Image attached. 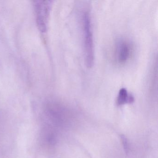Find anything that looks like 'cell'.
Returning a JSON list of instances; mask_svg holds the SVG:
<instances>
[{
    "instance_id": "cell-2",
    "label": "cell",
    "mask_w": 158,
    "mask_h": 158,
    "mask_svg": "<svg viewBox=\"0 0 158 158\" xmlns=\"http://www.w3.org/2000/svg\"><path fill=\"white\" fill-rule=\"evenodd\" d=\"M133 47L130 41L124 38H120L115 41L113 50L114 61L120 65L128 62L132 56Z\"/></svg>"
},
{
    "instance_id": "cell-1",
    "label": "cell",
    "mask_w": 158,
    "mask_h": 158,
    "mask_svg": "<svg viewBox=\"0 0 158 158\" xmlns=\"http://www.w3.org/2000/svg\"><path fill=\"white\" fill-rule=\"evenodd\" d=\"M80 19L85 64L87 67L90 68L94 64L95 56L91 15L88 9L82 10Z\"/></svg>"
},
{
    "instance_id": "cell-4",
    "label": "cell",
    "mask_w": 158,
    "mask_h": 158,
    "mask_svg": "<svg viewBox=\"0 0 158 158\" xmlns=\"http://www.w3.org/2000/svg\"><path fill=\"white\" fill-rule=\"evenodd\" d=\"M134 96L129 93L126 89L122 88L120 89L116 99L117 105L122 106L126 103H131L134 102Z\"/></svg>"
},
{
    "instance_id": "cell-3",
    "label": "cell",
    "mask_w": 158,
    "mask_h": 158,
    "mask_svg": "<svg viewBox=\"0 0 158 158\" xmlns=\"http://www.w3.org/2000/svg\"><path fill=\"white\" fill-rule=\"evenodd\" d=\"M38 25L41 31L46 30L50 4L48 1H37L35 4Z\"/></svg>"
}]
</instances>
